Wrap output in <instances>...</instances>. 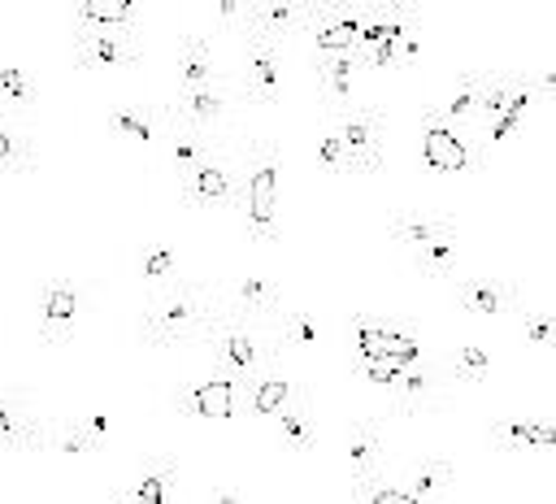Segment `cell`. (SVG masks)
<instances>
[{"label":"cell","mask_w":556,"mask_h":504,"mask_svg":"<svg viewBox=\"0 0 556 504\" xmlns=\"http://www.w3.org/2000/svg\"><path fill=\"white\" fill-rule=\"evenodd\" d=\"M204 352H213V365L222 374H230L235 382H248L252 374L278 365V348H274V335L269 326L252 322V317H239L222 304H213V313L204 317L200 326V339H195Z\"/></svg>","instance_id":"obj_2"},{"label":"cell","mask_w":556,"mask_h":504,"mask_svg":"<svg viewBox=\"0 0 556 504\" xmlns=\"http://www.w3.org/2000/svg\"><path fill=\"white\" fill-rule=\"evenodd\" d=\"M521 330H526L530 348H539V352H547V348H552V313H547V308H526Z\"/></svg>","instance_id":"obj_41"},{"label":"cell","mask_w":556,"mask_h":504,"mask_svg":"<svg viewBox=\"0 0 556 504\" xmlns=\"http://www.w3.org/2000/svg\"><path fill=\"white\" fill-rule=\"evenodd\" d=\"M109 448V417L87 413V417H52L39 430V452L61 456V461H87Z\"/></svg>","instance_id":"obj_9"},{"label":"cell","mask_w":556,"mask_h":504,"mask_svg":"<svg viewBox=\"0 0 556 504\" xmlns=\"http://www.w3.org/2000/svg\"><path fill=\"white\" fill-rule=\"evenodd\" d=\"M208 4H213V13H217L222 30H235V26L243 22V13L252 9V0H208Z\"/></svg>","instance_id":"obj_43"},{"label":"cell","mask_w":556,"mask_h":504,"mask_svg":"<svg viewBox=\"0 0 556 504\" xmlns=\"http://www.w3.org/2000/svg\"><path fill=\"white\" fill-rule=\"evenodd\" d=\"M83 313V287L70 274H48L35 287V322H39V339L48 348H65L74 326Z\"/></svg>","instance_id":"obj_8"},{"label":"cell","mask_w":556,"mask_h":504,"mask_svg":"<svg viewBox=\"0 0 556 504\" xmlns=\"http://www.w3.org/2000/svg\"><path fill=\"white\" fill-rule=\"evenodd\" d=\"M408 252H413V269L430 282H443V278L456 274V235H434V239H426Z\"/></svg>","instance_id":"obj_30"},{"label":"cell","mask_w":556,"mask_h":504,"mask_svg":"<svg viewBox=\"0 0 556 504\" xmlns=\"http://www.w3.org/2000/svg\"><path fill=\"white\" fill-rule=\"evenodd\" d=\"M278 165H282V148L269 139H248V148L239 152V213L243 226L256 243H274L278 239Z\"/></svg>","instance_id":"obj_3"},{"label":"cell","mask_w":556,"mask_h":504,"mask_svg":"<svg viewBox=\"0 0 556 504\" xmlns=\"http://www.w3.org/2000/svg\"><path fill=\"white\" fill-rule=\"evenodd\" d=\"M178 487V465L174 461H148L139 469V478L126 487V500L130 504H165Z\"/></svg>","instance_id":"obj_28"},{"label":"cell","mask_w":556,"mask_h":504,"mask_svg":"<svg viewBox=\"0 0 556 504\" xmlns=\"http://www.w3.org/2000/svg\"><path fill=\"white\" fill-rule=\"evenodd\" d=\"M83 26H135V0H78Z\"/></svg>","instance_id":"obj_40"},{"label":"cell","mask_w":556,"mask_h":504,"mask_svg":"<svg viewBox=\"0 0 556 504\" xmlns=\"http://www.w3.org/2000/svg\"><path fill=\"white\" fill-rule=\"evenodd\" d=\"M334 135L343 143L348 174H382L387 169V117L369 100H352L334 109Z\"/></svg>","instance_id":"obj_4"},{"label":"cell","mask_w":556,"mask_h":504,"mask_svg":"<svg viewBox=\"0 0 556 504\" xmlns=\"http://www.w3.org/2000/svg\"><path fill=\"white\" fill-rule=\"evenodd\" d=\"M178 200L195 213L204 209H235L239 204V152L217 139L182 178H178Z\"/></svg>","instance_id":"obj_5"},{"label":"cell","mask_w":556,"mask_h":504,"mask_svg":"<svg viewBox=\"0 0 556 504\" xmlns=\"http://www.w3.org/2000/svg\"><path fill=\"white\" fill-rule=\"evenodd\" d=\"M239 387H243V382H235L230 374L217 369L208 382L187 387V391H174V408H178L182 417H230Z\"/></svg>","instance_id":"obj_20"},{"label":"cell","mask_w":556,"mask_h":504,"mask_svg":"<svg viewBox=\"0 0 556 504\" xmlns=\"http://www.w3.org/2000/svg\"><path fill=\"white\" fill-rule=\"evenodd\" d=\"M243 387H248V413H252V417H274V413H282L287 404H295V400H304V395H308V387H304V382H295V378L278 374L274 365H269V369H261V374H252Z\"/></svg>","instance_id":"obj_21"},{"label":"cell","mask_w":556,"mask_h":504,"mask_svg":"<svg viewBox=\"0 0 556 504\" xmlns=\"http://www.w3.org/2000/svg\"><path fill=\"white\" fill-rule=\"evenodd\" d=\"M35 169V152H30V139L22 130H13L4 117H0V178H22Z\"/></svg>","instance_id":"obj_36"},{"label":"cell","mask_w":556,"mask_h":504,"mask_svg":"<svg viewBox=\"0 0 556 504\" xmlns=\"http://www.w3.org/2000/svg\"><path fill=\"white\" fill-rule=\"evenodd\" d=\"M135 274L143 278V287H161L178 274V252L165 243V239H148L135 256Z\"/></svg>","instance_id":"obj_35"},{"label":"cell","mask_w":556,"mask_h":504,"mask_svg":"<svg viewBox=\"0 0 556 504\" xmlns=\"http://www.w3.org/2000/svg\"><path fill=\"white\" fill-rule=\"evenodd\" d=\"M269 335H274L278 356H287V352H304V348L317 343V317H313L304 304H282V313H278L274 326H269Z\"/></svg>","instance_id":"obj_25"},{"label":"cell","mask_w":556,"mask_h":504,"mask_svg":"<svg viewBox=\"0 0 556 504\" xmlns=\"http://www.w3.org/2000/svg\"><path fill=\"white\" fill-rule=\"evenodd\" d=\"M274 426H278V439H282V448H291L295 456L313 452L317 434H313V413H308V395H304V400H295V404H287L282 413H274Z\"/></svg>","instance_id":"obj_31"},{"label":"cell","mask_w":556,"mask_h":504,"mask_svg":"<svg viewBox=\"0 0 556 504\" xmlns=\"http://www.w3.org/2000/svg\"><path fill=\"white\" fill-rule=\"evenodd\" d=\"M317 165L326 169V174H348V165H343V143H339V135H334V126L317 139Z\"/></svg>","instance_id":"obj_42"},{"label":"cell","mask_w":556,"mask_h":504,"mask_svg":"<svg viewBox=\"0 0 556 504\" xmlns=\"http://www.w3.org/2000/svg\"><path fill=\"white\" fill-rule=\"evenodd\" d=\"M521 87V74H482V91H478V117L473 122H491L508 100L513 91Z\"/></svg>","instance_id":"obj_39"},{"label":"cell","mask_w":556,"mask_h":504,"mask_svg":"<svg viewBox=\"0 0 556 504\" xmlns=\"http://www.w3.org/2000/svg\"><path fill=\"white\" fill-rule=\"evenodd\" d=\"M222 308L239 313V317H252L261 326H274V317L282 313V287L278 278L269 274H239L222 295H217Z\"/></svg>","instance_id":"obj_14"},{"label":"cell","mask_w":556,"mask_h":504,"mask_svg":"<svg viewBox=\"0 0 556 504\" xmlns=\"http://www.w3.org/2000/svg\"><path fill=\"white\" fill-rule=\"evenodd\" d=\"M486 439L495 452H547L556 443V430L552 421L543 417H530V413H500L491 426H486Z\"/></svg>","instance_id":"obj_19"},{"label":"cell","mask_w":556,"mask_h":504,"mask_svg":"<svg viewBox=\"0 0 556 504\" xmlns=\"http://www.w3.org/2000/svg\"><path fill=\"white\" fill-rule=\"evenodd\" d=\"M352 500H361V504H413L408 491H404V482L400 478H387L378 469L352 478Z\"/></svg>","instance_id":"obj_38"},{"label":"cell","mask_w":556,"mask_h":504,"mask_svg":"<svg viewBox=\"0 0 556 504\" xmlns=\"http://www.w3.org/2000/svg\"><path fill=\"white\" fill-rule=\"evenodd\" d=\"M104 126L117 139L139 143V148H161L165 143V130H169L165 109L161 104H148V100H122V104H113L104 113Z\"/></svg>","instance_id":"obj_16"},{"label":"cell","mask_w":556,"mask_h":504,"mask_svg":"<svg viewBox=\"0 0 556 504\" xmlns=\"http://www.w3.org/2000/svg\"><path fill=\"white\" fill-rule=\"evenodd\" d=\"M361 22H365V9L343 4V0H317V13L304 35H313L317 52H352Z\"/></svg>","instance_id":"obj_18"},{"label":"cell","mask_w":556,"mask_h":504,"mask_svg":"<svg viewBox=\"0 0 556 504\" xmlns=\"http://www.w3.org/2000/svg\"><path fill=\"white\" fill-rule=\"evenodd\" d=\"M213 74H217V65H213L208 39H204V35H187V39H182V52H178V91H182V87H200V83H208Z\"/></svg>","instance_id":"obj_33"},{"label":"cell","mask_w":556,"mask_h":504,"mask_svg":"<svg viewBox=\"0 0 556 504\" xmlns=\"http://www.w3.org/2000/svg\"><path fill=\"white\" fill-rule=\"evenodd\" d=\"M434 235H456V222H447V217H426V213H395L391 217V226H387V239L395 243V248H417V243H426V239H434Z\"/></svg>","instance_id":"obj_29"},{"label":"cell","mask_w":556,"mask_h":504,"mask_svg":"<svg viewBox=\"0 0 556 504\" xmlns=\"http://www.w3.org/2000/svg\"><path fill=\"white\" fill-rule=\"evenodd\" d=\"M447 378L452 382H465V387H482L486 378H491V352L482 348V343H460L456 352H452V361H447Z\"/></svg>","instance_id":"obj_37"},{"label":"cell","mask_w":556,"mask_h":504,"mask_svg":"<svg viewBox=\"0 0 556 504\" xmlns=\"http://www.w3.org/2000/svg\"><path fill=\"white\" fill-rule=\"evenodd\" d=\"M239 104H248V100H243V87L217 70L208 83L174 91V100H165L161 109H165V122H169V126L217 130V126H222V122H226V117H230Z\"/></svg>","instance_id":"obj_6"},{"label":"cell","mask_w":556,"mask_h":504,"mask_svg":"<svg viewBox=\"0 0 556 504\" xmlns=\"http://www.w3.org/2000/svg\"><path fill=\"white\" fill-rule=\"evenodd\" d=\"M313 13H317V0H252V9L243 13V22L235 30L261 35L269 43H282L291 35H304Z\"/></svg>","instance_id":"obj_13"},{"label":"cell","mask_w":556,"mask_h":504,"mask_svg":"<svg viewBox=\"0 0 556 504\" xmlns=\"http://www.w3.org/2000/svg\"><path fill=\"white\" fill-rule=\"evenodd\" d=\"M39 91L26 65L17 61H0V109H17V113H35Z\"/></svg>","instance_id":"obj_32"},{"label":"cell","mask_w":556,"mask_h":504,"mask_svg":"<svg viewBox=\"0 0 556 504\" xmlns=\"http://www.w3.org/2000/svg\"><path fill=\"white\" fill-rule=\"evenodd\" d=\"M387 456V430H382V417H356L348 426V469L352 478L361 474H374Z\"/></svg>","instance_id":"obj_23"},{"label":"cell","mask_w":556,"mask_h":504,"mask_svg":"<svg viewBox=\"0 0 556 504\" xmlns=\"http://www.w3.org/2000/svg\"><path fill=\"white\" fill-rule=\"evenodd\" d=\"M213 304H217V291L208 282L174 274L169 282L152 287L148 304L135 317V339L143 348H156V352L191 348L200 339V326L213 313Z\"/></svg>","instance_id":"obj_1"},{"label":"cell","mask_w":556,"mask_h":504,"mask_svg":"<svg viewBox=\"0 0 556 504\" xmlns=\"http://www.w3.org/2000/svg\"><path fill=\"white\" fill-rule=\"evenodd\" d=\"M239 48H243V100L261 104V109H278L282 104V65H278V43L239 30Z\"/></svg>","instance_id":"obj_10"},{"label":"cell","mask_w":556,"mask_h":504,"mask_svg":"<svg viewBox=\"0 0 556 504\" xmlns=\"http://www.w3.org/2000/svg\"><path fill=\"white\" fill-rule=\"evenodd\" d=\"M421 22V13H417V4H404V0H391L387 4V26H382V35H378V43L365 52V61H361V70H391V61H395V48H400V39L413 30Z\"/></svg>","instance_id":"obj_24"},{"label":"cell","mask_w":556,"mask_h":504,"mask_svg":"<svg viewBox=\"0 0 556 504\" xmlns=\"http://www.w3.org/2000/svg\"><path fill=\"white\" fill-rule=\"evenodd\" d=\"M204 500H243L239 491H204Z\"/></svg>","instance_id":"obj_45"},{"label":"cell","mask_w":556,"mask_h":504,"mask_svg":"<svg viewBox=\"0 0 556 504\" xmlns=\"http://www.w3.org/2000/svg\"><path fill=\"white\" fill-rule=\"evenodd\" d=\"M478 91H482V74H478V70L456 74V87H452L447 104L439 109V117H443L447 126H469V122L478 117Z\"/></svg>","instance_id":"obj_34"},{"label":"cell","mask_w":556,"mask_h":504,"mask_svg":"<svg viewBox=\"0 0 556 504\" xmlns=\"http://www.w3.org/2000/svg\"><path fill=\"white\" fill-rule=\"evenodd\" d=\"M421 26V22H417ZM417 26L400 39V48H395V61H391V70H413L417 65V56H421V39H417Z\"/></svg>","instance_id":"obj_44"},{"label":"cell","mask_w":556,"mask_h":504,"mask_svg":"<svg viewBox=\"0 0 556 504\" xmlns=\"http://www.w3.org/2000/svg\"><path fill=\"white\" fill-rule=\"evenodd\" d=\"M400 482H404V491H408V500H413V504H421V500H439V495L456 482V465H452L447 456H434V461L413 465Z\"/></svg>","instance_id":"obj_27"},{"label":"cell","mask_w":556,"mask_h":504,"mask_svg":"<svg viewBox=\"0 0 556 504\" xmlns=\"http://www.w3.org/2000/svg\"><path fill=\"white\" fill-rule=\"evenodd\" d=\"M43 417L26 387H0V448L9 452H39Z\"/></svg>","instance_id":"obj_15"},{"label":"cell","mask_w":556,"mask_h":504,"mask_svg":"<svg viewBox=\"0 0 556 504\" xmlns=\"http://www.w3.org/2000/svg\"><path fill=\"white\" fill-rule=\"evenodd\" d=\"M222 135L217 130H191V126H169L165 130V143L161 148H169V169H174V178H182L213 143H217Z\"/></svg>","instance_id":"obj_26"},{"label":"cell","mask_w":556,"mask_h":504,"mask_svg":"<svg viewBox=\"0 0 556 504\" xmlns=\"http://www.w3.org/2000/svg\"><path fill=\"white\" fill-rule=\"evenodd\" d=\"M421 156H426V165L434 174H478L486 165L473 148H465L456 139V126H447L439 117V109H426L421 113Z\"/></svg>","instance_id":"obj_12"},{"label":"cell","mask_w":556,"mask_h":504,"mask_svg":"<svg viewBox=\"0 0 556 504\" xmlns=\"http://www.w3.org/2000/svg\"><path fill=\"white\" fill-rule=\"evenodd\" d=\"M313 74L326 91V104L330 109H343L356 100V74H361V61L352 52H321L313 61Z\"/></svg>","instance_id":"obj_22"},{"label":"cell","mask_w":556,"mask_h":504,"mask_svg":"<svg viewBox=\"0 0 556 504\" xmlns=\"http://www.w3.org/2000/svg\"><path fill=\"white\" fill-rule=\"evenodd\" d=\"M387 391H391V400H387L391 408L387 413H395V417H421V413L443 408V400H447V374H439L430 361L400 365Z\"/></svg>","instance_id":"obj_11"},{"label":"cell","mask_w":556,"mask_h":504,"mask_svg":"<svg viewBox=\"0 0 556 504\" xmlns=\"http://www.w3.org/2000/svg\"><path fill=\"white\" fill-rule=\"evenodd\" d=\"M456 308L469 313V317H508L521 308V295H517V282L508 278H491V274H478V278H460L456 282Z\"/></svg>","instance_id":"obj_17"},{"label":"cell","mask_w":556,"mask_h":504,"mask_svg":"<svg viewBox=\"0 0 556 504\" xmlns=\"http://www.w3.org/2000/svg\"><path fill=\"white\" fill-rule=\"evenodd\" d=\"M143 65V43L130 26H74V70H135Z\"/></svg>","instance_id":"obj_7"}]
</instances>
